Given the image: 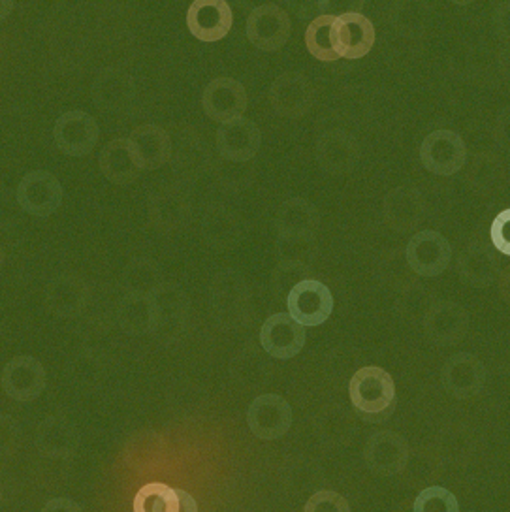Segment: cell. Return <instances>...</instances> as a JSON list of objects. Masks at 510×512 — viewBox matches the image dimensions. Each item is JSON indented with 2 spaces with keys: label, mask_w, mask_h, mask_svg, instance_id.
Segmentation results:
<instances>
[{
  "label": "cell",
  "mask_w": 510,
  "mask_h": 512,
  "mask_svg": "<svg viewBox=\"0 0 510 512\" xmlns=\"http://www.w3.org/2000/svg\"><path fill=\"white\" fill-rule=\"evenodd\" d=\"M352 407L367 424L388 420L396 409V384L383 368L367 366L352 375L349 384Z\"/></svg>",
  "instance_id": "cell-1"
},
{
  "label": "cell",
  "mask_w": 510,
  "mask_h": 512,
  "mask_svg": "<svg viewBox=\"0 0 510 512\" xmlns=\"http://www.w3.org/2000/svg\"><path fill=\"white\" fill-rule=\"evenodd\" d=\"M422 166L435 176H454L467 160V145L454 130H433L420 145Z\"/></svg>",
  "instance_id": "cell-2"
},
{
  "label": "cell",
  "mask_w": 510,
  "mask_h": 512,
  "mask_svg": "<svg viewBox=\"0 0 510 512\" xmlns=\"http://www.w3.org/2000/svg\"><path fill=\"white\" fill-rule=\"evenodd\" d=\"M211 305L217 320L224 326H238L249 315V287L240 273L223 270L211 281Z\"/></svg>",
  "instance_id": "cell-3"
},
{
  "label": "cell",
  "mask_w": 510,
  "mask_h": 512,
  "mask_svg": "<svg viewBox=\"0 0 510 512\" xmlns=\"http://www.w3.org/2000/svg\"><path fill=\"white\" fill-rule=\"evenodd\" d=\"M17 204L34 217H49L63 204L61 181L46 170H34L17 185Z\"/></svg>",
  "instance_id": "cell-4"
},
{
  "label": "cell",
  "mask_w": 510,
  "mask_h": 512,
  "mask_svg": "<svg viewBox=\"0 0 510 512\" xmlns=\"http://www.w3.org/2000/svg\"><path fill=\"white\" fill-rule=\"evenodd\" d=\"M288 315L298 324L320 326L332 317L334 296L330 288L315 279H305L292 288L287 298Z\"/></svg>",
  "instance_id": "cell-5"
},
{
  "label": "cell",
  "mask_w": 510,
  "mask_h": 512,
  "mask_svg": "<svg viewBox=\"0 0 510 512\" xmlns=\"http://www.w3.org/2000/svg\"><path fill=\"white\" fill-rule=\"evenodd\" d=\"M409 268L420 277H437L452 260V247L447 238L435 230H422L405 247Z\"/></svg>",
  "instance_id": "cell-6"
},
{
  "label": "cell",
  "mask_w": 510,
  "mask_h": 512,
  "mask_svg": "<svg viewBox=\"0 0 510 512\" xmlns=\"http://www.w3.org/2000/svg\"><path fill=\"white\" fill-rule=\"evenodd\" d=\"M319 226V209L300 196L288 198L275 215V228L281 243H309L315 240Z\"/></svg>",
  "instance_id": "cell-7"
},
{
  "label": "cell",
  "mask_w": 510,
  "mask_h": 512,
  "mask_svg": "<svg viewBox=\"0 0 510 512\" xmlns=\"http://www.w3.org/2000/svg\"><path fill=\"white\" fill-rule=\"evenodd\" d=\"M315 157L326 174L343 176L351 174L358 166L362 151L351 132L343 128H332L320 134L315 147Z\"/></svg>",
  "instance_id": "cell-8"
},
{
  "label": "cell",
  "mask_w": 510,
  "mask_h": 512,
  "mask_svg": "<svg viewBox=\"0 0 510 512\" xmlns=\"http://www.w3.org/2000/svg\"><path fill=\"white\" fill-rule=\"evenodd\" d=\"M332 38L337 57L362 59L375 46V27L360 12H345L334 17Z\"/></svg>",
  "instance_id": "cell-9"
},
{
  "label": "cell",
  "mask_w": 510,
  "mask_h": 512,
  "mask_svg": "<svg viewBox=\"0 0 510 512\" xmlns=\"http://www.w3.org/2000/svg\"><path fill=\"white\" fill-rule=\"evenodd\" d=\"M424 334L439 347L458 345L469 330V315L462 305L450 300H439L430 305L424 319Z\"/></svg>",
  "instance_id": "cell-10"
},
{
  "label": "cell",
  "mask_w": 510,
  "mask_h": 512,
  "mask_svg": "<svg viewBox=\"0 0 510 512\" xmlns=\"http://www.w3.org/2000/svg\"><path fill=\"white\" fill-rule=\"evenodd\" d=\"M48 383L46 368L34 356H16L2 371L0 384L8 398L16 401L36 400Z\"/></svg>",
  "instance_id": "cell-11"
},
{
  "label": "cell",
  "mask_w": 510,
  "mask_h": 512,
  "mask_svg": "<svg viewBox=\"0 0 510 512\" xmlns=\"http://www.w3.org/2000/svg\"><path fill=\"white\" fill-rule=\"evenodd\" d=\"M290 31V17L277 4H262L247 17V38L262 51L283 48L290 38Z\"/></svg>",
  "instance_id": "cell-12"
},
{
  "label": "cell",
  "mask_w": 510,
  "mask_h": 512,
  "mask_svg": "<svg viewBox=\"0 0 510 512\" xmlns=\"http://www.w3.org/2000/svg\"><path fill=\"white\" fill-rule=\"evenodd\" d=\"M247 424L258 439H279L292 426V407L279 394H262L251 401L247 411Z\"/></svg>",
  "instance_id": "cell-13"
},
{
  "label": "cell",
  "mask_w": 510,
  "mask_h": 512,
  "mask_svg": "<svg viewBox=\"0 0 510 512\" xmlns=\"http://www.w3.org/2000/svg\"><path fill=\"white\" fill-rule=\"evenodd\" d=\"M100 130L89 113L74 110L57 119L53 128L55 144L68 157H85L95 149Z\"/></svg>",
  "instance_id": "cell-14"
},
{
  "label": "cell",
  "mask_w": 510,
  "mask_h": 512,
  "mask_svg": "<svg viewBox=\"0 0 510 512\" xmlns=\"http://www.w3.org/2000/svg\"><path fill=\"white\" fill-rule=\"evenodd\" d=\"M270 102L281 117L300 119L311 112L315 104V89L300 72H287L271 83Z\"/></svg>",
  "instance_id": "cell-15"
},
{
  "label": "cell",
  "mask_w": 510,
  "mask_h": 512,
  "mask_svg": "<svg viewBox=\"0 0 510 512\" xmlns=\"http://www.w3.org/2000/svg\"><path fill=\"white\" fill-rule=\"evenodd\" d=\"M247 102L249 98L241 81L228 76L209 81L202 95L204 112L211 121H217L221 125L243 117V113L247 110Z\"/></svg>",
  "instance_id": "cell-16"
},
{
  "label": "cell",
  "mask_w": 510,
  "mask_h": 512,
  "mask_svg": "<svg viewBox=\"0 0 510 512\" xmlns=\"http://www.w3.org/2000/svg\"><path fill=\"white\" fill-rule=\"evenodd\" d=\"M149 221L164 234H172L189 223L192 213L189 192L179 185L162 187L149 198Z\"/></svg>",
  "instance_id": "cell-17"
},
{
  "label": "cell",
  "mask_w": 510,
  "mask_h": 512,
  "mask_svg": "<svg viewBox=\"0 0 510 512\" xmlns=\"http://www.w3.org/2000/svg\"><path fill=\"white\" fill-rule=\"evenodd\" d=\"M445 390L456 400H473L484 390L486 368L477 356L458 352L450 356L443 368Z\"/></svg>",
  "instance_id": "cell-18"
},
{
  "label": "cell",
  "mask_w": 510,
  "mask_h": 512,
  "mask_svg": "<svg viewBox=\"0 0 510 512\" xmlns=\"http://www.w3.org/2000/svg\"><path fill=\"white\" fill-rule=\"evenodd\" d=\"M407 441L392 430H381L367 439L364 460L367 467L381 477L399 475L409 460Z\"/></svg>",
  "instance_id": "cell-19"
},
{
  "label": "cell",
  "mask_w": 510,
  "mask_h": 512,
  "mask_svg": "<svg viewBox=\"0 0 510 512\" xmlns=\"http://www.w3.org/2000/svg\"><path fill=\"white\" fill-rule=\"evenodd\" d=\"M91 300V288L74 273H61L53 277L44 292V302L49 313L61 319L78 317Z\"/></svg>",
  "instance_id": "cell-20"
},
{
  "label": "cell",
  "mask_w": 510,
  "mask_h": 512,
  "mask_svg": "<svg viewBox=\"0 0 510 512\" xmlns=\"http://www.w3.org/2000/svg\"><path fill=\"white\" fill-rule=\"evenodd\" d=\"M305 328L287 313H275L262 324L260 345L277 360H290L305 347Z\"/></svg>",
  "instance_id": "cell-21"
},
{
  "label": "cell",
  "mask_w": 510,
  "mask_h": 512,
  "mask_svg": "<svg viewBox=\"0 0 510 512\" xmlns=\"http://www.w3.org/2000/svg\"><path fill=\"white\" fill-rule=\"evenodd\" d=\"M262 145L260 128L247 117H238L224 123L217 130V151L228 162H249L255 159Z\"/></svg>",
  "instance_id": "cell-22"
},
{
  "label": "cell",
  "mask_w": 510,
  "mask_h": 512,
  "mask_svg": "<svg viewBox=\"0 0 510 512\" xmlns=\"http://www.w3.org/2000/svg\"><path fill=\"white\" fill-rule=\"evenodd\" d=\"M232 8L224 0H196L187 12V27L200 42H219L232 29Z\"/></svg>",
  "instance_id": "cell-23"
},
{
  "label": "cell",
  "mask_w": 510,
  "mask_h": 512,
  "mask_svg": "<svg viewBox=\"0 0 510 512\" xmlns=\"http://www.w3.org/2000/svg\"><path fill=\"white\" fill-rule=\"evenodd\" d=\"M176 138H172V166L185 179L200 177L213 164L208 145L194 128L176 127Z\"/></svg>",
  "instance_id": "cell-24"
},
{
  "label": "cell",
  "mask_w": 510,
  "mask_h": 512,
  "mask_svg": "<svg viewBox=\"0 0 510 512\" xmlns=\"http://www.w3.org/2000/svg\"><path fill=\"white\" fill-rule=\"evenodd\" d=\"M384 221L399 234L418 228L426 215V202L415 187H396L384 196Z\"/></svg>",
  "instance_id": "cell-25"
},
{
  "label": "cell",
  "mask_w": 510,
  "mask_h": 512,
  "mask_svg": "<svg viewBox=\"0 0 510 512\" xmlns=\"http://www.w3.org/2000/svg\"><path fill=\"white\" fill-rule=\"evenodd\" d=\"M91 96L100 110L121 112L127 110L136 96V81L127 70L110 66L96 74Z\"/></svg>",
  "instance_id": "cell-26"
},
{
  "label": "cell",
  "mask_w": 510,
  "mask_h": 512,
  "mask_svg": "<svg viewBox=\"0 0 510 512\" xmlns=\"http://www.w3.org/2000/svg\"><path fill=\"white\" fill-rule=\"evenodd\" d=\"M128 142L142 170H159L172 160V136L159 125L134 128Z\"/></svg>",
  "instance_id": "cell-27"
},
{
  "label": "cell",
  "mask_w": 510,
  "mask_h": 512,
  "mask_svg": "<svg viewBox=\"0 0 510 512\" xmlns=\"http://www.w3.org/2000/svg\"><path fill=\"white\" fill-rule=\"evenodd\" d=\"M458 273L469 287H490L499 273L497 253L484 241L469 243L458 258Z\"/></svg>",
  "instance_id": "cell-28"
},
{
  "label": "cell",
  "mask_w": 510,
  "mask_h": 512,
  "mask_svg": "<svg viewBox=\"0 0 510 512\" xmlns=\"http://www.w3.org/2000/svg\"><path fill=\"white\" fill-rule=\"evenodd\" d=\"M202 236L213 249H234L243 240L240 215L224 204H211L202 217Z\"/></svg>",
  "instance_id": "cell-29"
},
{
  "label": "cell",
  "mask_w": 510,
  "mask_h": 512,
  "mask_svg": "<svg viewBox=\"0 0 510 512\" xmlns=\"http://www.w3.org/2000/svg\"><path fill=\"white\" fill-rule=\"evenodd\" d=\"M153 302L157 307V330L164 337L179 336L185 330L189 315L187 294L172 283H162L153 292Z\"/></svg>",
  "instance_id": "cell-30"
},
{
  "label": "cell",
  "mask_w": 510,
  "mask_h": 512,
  "mask_svg": "<svg viewBox=\"0 0 510 512\" xmlns=\"http://www.w3.org/2000/svg\"><path fill=\"white\" fill-rule=\"evenodd\" d=\"M100 172L115 185H130L142 174L128 138H115L100 153Z\"/></svg>",
  "instance_id": "cell-31"
},
{
  "label": "cell",
  "mask_w": 510,
  "mask_h": 512,
  "mask_svg": "<svg viewBox=\"0 0 510 512\" xmlns=\"http://www.w3.org/2000/svg\"><path fill=\"white\" fill-rule=\"evenodd\" d=\"M36 445L49 458H70L78 448V430L64 416H48L38 426Z\"/></svg>",
  "instance_id": "cell-32"
},
{
  "label": "cell",
  "mask_w": 510,
  "mask_h": 512,
  "mask_svg": "<svg viewBox=\"0 0 510 512\" xmlns=\"http://www.w3.org/2000/svg\"><path fill=\"white\" fill-rule=\"evenodd\" d=\"M117 319L127 334L144 336L157 330V307L151 296L127 294L119 304Z\"/></svg>",
  "instance_id": "cell-33"
},
{
  "label": "cell",
  "mask_w": 510,
  "mask_h": 512,
  "mask_svg": "<svg viewBox=\"0 0 510 512\" xmlns=\"http://www.w3.org/2000/svg\"><path fill=\"white\" fill-rule=\"evenodd\" d=\"M465 181L471 191L482 196L497 191L499 185L505 181L503 162L492 151H480L469 162Z\"/></svg>",
  "instance_id": "cell-34"
},
{
  "label": "cell",
  "mask_w": 510,
  "mask_h": 512,
  "mask_svg": "<svg viewBox=\"0 0 510 512\" xmlns=\"http://www.w3.org/2000/svg\"><path fill=\"white\" fill-rule=\"evenodd\" d=\"M315 430L324 445L339 447L351 441L356 432V424L351 413L341 405H328L315 418Z\"/></svg>",
  "instance_id": "cell-35"
},
{
  "label": "cell",
  "mask_w": 510,
  "mask_h": 512,
  "mask_svg": "<svg viewBox=\"0 0 510 512\" xmlns=\"http://www.w3.org/2000/svg\"><path fill=\"white\" fill-rule=\"evenodd\" d=\"M121 285L127 290V294L153 296V292L162 285L159 264L147 256L132 258L123 270Z\"/></svg>",
  "instance_id": "cell-36"
},
{
  "label": "cell",
  "mask_w": 510,
  "mask_h": 512,
  "mask_svg": "<svg viewBox=\"0 0 510 512\" xmlns=\"http://www.w3.org/2000/svg\"><path fill=\"white\" fill-rule=\"evenodd\" d=\"M475 437L465 426H448L445 432L437 439V456L452 465L469 464L471 456L475 454Z\"/></svg>",
  "instance_id": "cell-37"
},
{
  "label": "cell",
  "mask_w": 510,
  "mask_h": 512,
  "mask_svg": "<svg viewBox=\"0 0 510 512\" xmlns=\"http://www.w3.org/2000/svg\"><path fill=\"white\" fill-rule=\"evenodd\" d=\"M334 17L332 14H322L317 19H313L305 31V46L309 49V53L322 63L339 61L334 49V38H332Z\"/></svg>",
  "instance_id": "cell-38"
},
{
  "label": "cell",
  "mask_w": 510,
  "mask_h": 512,
  "mask_svg": "<svg viewBox=\"0 0 510 512\" xmlns=\"http://www.w3.org/2000/svg\"><path fill=\"white\" fill-rule=\"evenodd\" d=\"M390 23L403 36H422L430 25V8L422 2H396L390 10Z\"/></svg>",
  "instance_id": "cell-39"
},
{
  "label": "cell",
  "mask_w": 510,
  "mask_h": 512,
  "mask_svg": "<svg viewBox=\"0 0 510 512\" xmlns=\"http://www.w3.org/2000/svg\"><path fill=\"white\" fill-rule=\"evenodd\" d=\"M134 512H179V492L162 482H149L136 494Z\"/></svg>",
  "instance_id": "cell-40"
},
{
  "label": "cell",
  "mask_w": 510,
  "mask_h": 512,
  "mask_svg": "<svg viewBox=\"0 0 510 512\" xmlns=\"http://www.w3.org/2000/svg\"><path fill=\"white\" fill-rule=\"evenodd\" d=\"M309 273H311L309 266L298 258L281 260L279 266L271 273V288H273L275 296L281 298V300L288 298L292 288L305 281Z\"/></svg>",
  "instance_id": "cell-41"
},
{
  "label": "cell",
  "mask_w": 510,
  "mask_h": 512,
  "mask_svg": "<svg viewBox=\"0 0 510 512\" xmlns=\"http://www.w3.org/2000/svg\"><path fill=\"white\" fill-rule=\"evenodd\" d=\"M401 473H405V480L411 486L428 484L439 475V456H431L430 452H418L415 456L409 454Z\"/></svg>",
  "instance_id": "cell-42"
},
{
  "label": "cell",
  "mask_w": 510,
  "mask_h": 512,
  "mask_svg": "<svg viewBox=\"0 0 510 512\" xmlns=\"http://www.w3.org/2000/svg\"><path fill=\"white\" fill-rule=\"evenodd\" d=\"M413 512H460L458 499L443 486H430L422 490L415 501Z\"/></svg>",
  "instance_id": "cell-43"
},
{
  "label": "cell",
  "mask_w": 510,
  "mask_h": 512,
  "mask_svg": "<svg viewBox=\"0 0 510 512\" xmlns=\"http://www.w3.org/2000/svg\"><path fill=\"white\" fill-rule=\"evenodd\" d=\"M303 512H351V505L341 494L322 490L307 501Z\"/></svg>",
  "instance_id": "cell-44"
},
{
  "label": "cell",
  "mask_w": 510,
  "mask_h": 512,
  "mask_svg": "<svg viewBox=\"0 0 510 512\" xmlns=\"http://www.w3.org/2000/svg\"><path fill=\"white\" fill-rule=\"evenodd\" d=\"M492 245L501 255L510 256V209L501 211L492 223Z\"/></svg>",
  "instance_id": "cell-45"
},
{
  "label": "cell",
  "mask_w": 510,
  "mask_h": 512,
  "mask_svg": "<svg viewBox=\"0 0 510 512\" xmlns=\"http://www.w3.org/2000/svg\"><path fill=\"white\" fill-rule=\"evenodd\" d=\"M19 428L12 416L0 415V458L10 456L17 448Z\"/></svg>",
  "instance_id": "cell-46"
},
{
  "label": "cell",
  "mask_w": 510,
  "mask_h": 512,
  "mask_svg": "<svg viewBox=\"0 0 510 512\" xmlns=\"http://www.w3.org/2000/svg\"><path fill=\"white\" fill-rule=\"evenodd\" d=\"M492 19H494V29L497 36L510 44V0L495 6Z\"/></svg>",
  "instance_id": "cell-47"
},
{
  "label": "cell",
  "mask_w": 510,
  "mask_h": 512,
  "mask_svg": "<svg viewBox=\"0 0 510 512\" xmlns=\"http://www.w3.org/2000/svg\"><path fill=\"white\" fill-rule=\"evenodd\" d=\"M12 196H14L12 192L4 191V189L0 191V228H6V226L19 221L17 219V198L14 202Z\"/></svg>",
  "instance_id": "cell-48"
},
{
  "label": "cell",
  "mask_w": 510,
  "mask_h": 512,
  "mask_svg": "<svg viewBox=\"0 0 510 512\" xmlns=\"http://www.w3.org/2000/svg\"><path fill=\"white\" fill-rule=\"evenodd\" d=\"M42 512H83L80 505L68 497H55L46 503Z\"/></svg>",
  "instance_id": "cell-49"
},
{
  "label": "cell",
  "mask_w": 510,
  "mask_h": 512,
  "mask_svg": "<svg viewBox=\"0 0 510 512\" xmlns=\"http://www.w3.org/2000/svg\"><path fill=\"white\" fill-rule=\"evenodd\" d=\"M495 140H499V144L510 145V108L501 113L497 119Z\"/></svg>",
  "instance_id": "cell-50"
},
{
  "label": "cell",
  "mask_w": 510,
  "mask_h": 512,
  "mask_svg": "<svg viewBox=\"0 0 510 512\" xmlns=\"http://www.w3.org/2000/svg\"><path fill=\"white\" fill-rule=\"evenodd\" d=\"M179 492V512H198L196 499L185 492V490H177Z\"/></svg>",
  "instance_id": "cell-51"
},
{
  "label": "cell",
  "mask_w": 510,
  "mask_h": 512,
  "mask_svg": "<svg viewBox=\"0 0 510 512\" xmlns=\"http://www.w3.org/2000/svg\"><path fill=\"white\" fill-rule=\"evenodd\" d=\"M499 292L503 300L510 305V266H507L499 275Z\"/></svg>",
  "instance_id": "cell-52"
},
{
  "label": "cell",
  "mask_w": 510,
  "mask_h": 512,
  "mask_svg": "<svg viewBox=\"0 0 510 512\" xmlns=\"http://www.w3.org/2000/svg\"><path fill=\"white\" fill-rule=\"evenodd\" d=\"M12 10H14V2H10V0H0V21L10 16Z\"/></svg>",
  "instance_id": "cell-53"
},
{
  "label": "cell",
  "mask_w": 510,
  "mask_h": 512,
  "mask_svg": "<svg viewBox=\"0 0 510 512\" xmlns=\"http://www.w3.org/2000/svg\"><path fill=\"white\" fill-rule=\"evenodd\" d=\"M503 72H505V76L510 80V53L503 57Z\"/></svg>",
  "instance_id": "cell-54"
},
{
  "label": "cell",
  "mask_w": 510,
  "mask_h": 512,
  "mask_svg": "<svg viewBox=\"0 0 510 512\" xmlns=\"http://www.w3.org/2000/svg\"><path fill=\"white\" fill-rule=\"evenodd\" d=\"M4 260H6V255H4V249L0 247V270H2V266H4Z\"/></svg>",
  "instance_id": "cell-55"
},
{
  "label": "cell",
  "mask_w": 510,
  "mask_h": 512,
  "mask_svg": "<svg viewBox=\"0 0 510 512\" xmlns=\"http://www.w3.org/2000/svg\"><path fill=\"white\" fill-rule=\"evenodd\" d=\"M0 501H2V484H0Z\"/></svg>",
  "instance_id": "cell-56"
},
{
  "label": "cell",
  "mask_w": 510,
  "mask_h": 512,
  "mask_svg": "<svg viewBox=\"0 0 510 512\" xmlns=\"http://www.w3.org/2000/svg\"><path fill=\"white\" fill-rule=\"evenodd\" d=\"M509 159H510V145H509Z\"/></svg>",
  "instance_id": "cell-57"
}]
</instances>
